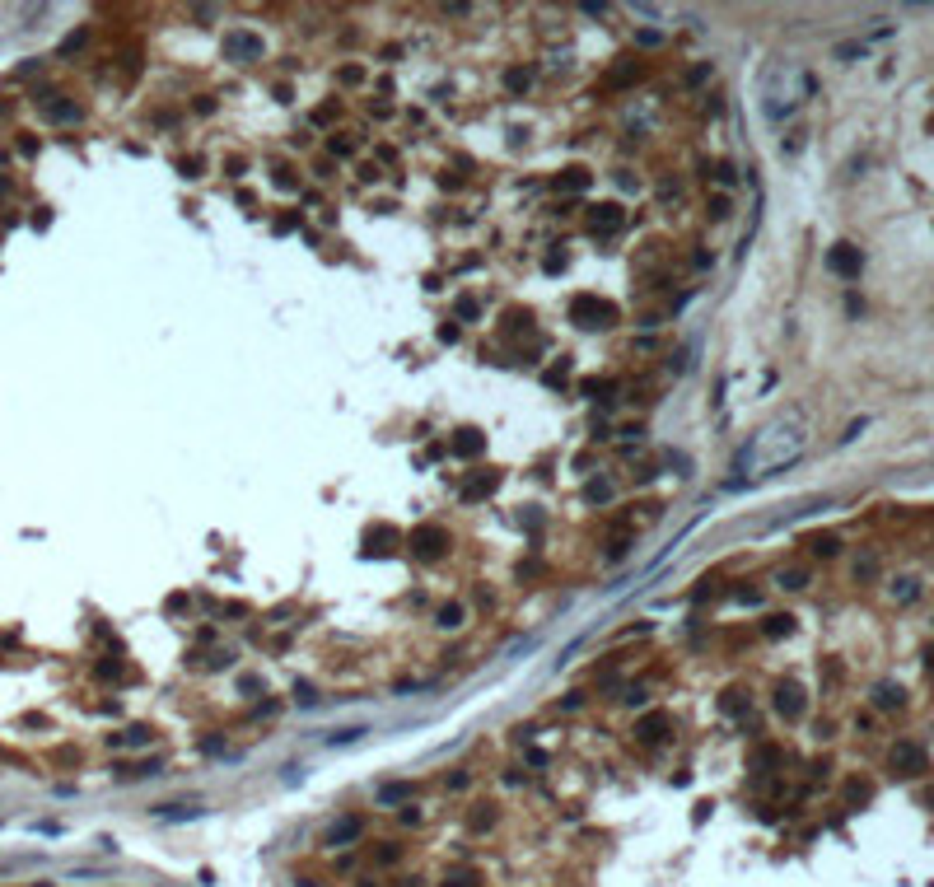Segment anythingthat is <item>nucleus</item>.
I'll return each mask as SVG.
<instances>
[{
    "mask_svg": "<svg viewBox=\"0 0 934 887\" xmlns=\"http://www.w3.org/2000/svg\"><path fill=\"white\" fill-rule=\"evenodd\" d=\"M804 453H808V420H804V415H780V420L757 430L743 449H738L729 486H752V481H762V476H776V472H785V467H794Z\"/></svg>",
    "mask_w": 934,
    "mask_h": 887,
    "instance_id": "obj_1",
    "label": "nucleus"
},
{
    "mask_svg": "<svg viewBox=\"0 0 934 887\" xmlns=\"http://www.w3.org/2000/svg\"><path fill=\"white\" fill-rule=\"evenodd\" d=\"M813 94V75L808 70H799V66H776L771 70V84H766V117L771 122H785L794 108H799L804 99Z\"/></svg>",
    "mask_w": 934,
    "mask_h": 887,
    "instance_id": "obj_2",
    "label": "nucleus"
},
{
    "mask_svg": "<svg viewBox=\"0 0 934 887\" xmlns=\"http://www.w3.org/2000/svg\"><path fill=\"white\" fill-rule=\"evenodd\" d=\"M574 323L579 327H608L612 318H617V308H612L608 299H594V294H584V299H574Z\"/></svg>",
    "mask_w": 934,
    "mask_h": 887,
    "instance_id": "obj_3",
    "label": "nucleus"
},
{
    "mask_svg": "<svg viewBox=\"0 0 934 887\" xmlns=\"http://www.w3.org/2000/svg\"><path fill=\"white\" fill-rule=\"evenodd\" d=\"M888 766L897 775H921L925 771V747H921V742H897V747L888 752Z\"/></svg>",
    "mask_w": 934,
    "mask_h": 887,
    "instance_id": "obj_4",
    "label": "nucleus"
},
{
    "mask_svg": "<svg viewBox=\"0 0 934 887\" xmlns=\"http://www.w3.org/2000/svg\"><path fill=\"white\" fill-rule=\"evenodd\" d=\"M827 267L836 271V276H845V281H855L860 271H864V257H860V247L850 243H836L832 252H827Z\"/></svg>",
    "mask_w": 934,
    "mask_h": 887,
    "instance_id": "obj_5",
    "label": "nucleus"
},
{
    "mask_svg": "<svg viewBox=\"0 0 934 887\" xmlns=\"http://www.w3.org/2000/svg\"><path fill=\"white\" fill-rule=\"evenodd\" d=\"M355 841H360V818H337L323 831V850H341V845H355Z\"/></svg>",
    "mask_w": 934,
    "mask_h": 887,
    "instance_id": "obj_6",
    "label": "nucleus"
},
{
    "mask_svg": "<svg viewBox=\"0 0 934 887\" xmlns=\"http://www.w3.org/2000/svg\"><path fill=\"white\" fill-rule=\"evenodd\" d=\"M621 225H626V211H621V206H594V211H589V234H598V238L617 234Z\"/></svg>",
    "mask_w": 934,
    "mask_h": 887,
    "instance_id": "obj_7",
    "label": "nucleus"
},
{
    "mask_svg": "<svg viewBox=\"0 0 934 887\" xmlns=\"http://www.w3.org/2000/svg\"><path fill=\"white\" fill-rule=\"evenodd\" d=\"M776 710H780L785 719H799V715H804V691H799L794 682H780V686H776Z\"/></svg>",
    "mask_w": 934,
    "mask_h": 887,
    "instance_id": "obj_8",
    "label": "nucleus"
},
{
    "mask_svg": "<svg viewBox=\"0 0 934 887\" xmlns=\"http://www.w3.org/2000/svg\"><path fill=\"white\" fill-rule=\"evenodd\" d=\"M411 547H416V556H426V561H430V556H439V551H444V532L416 528V532H411Z\"/></svg>",
    "mask_w": 934,
    "mask_h": 887,
    "instance_id": "obj_9",
    "label": "nucleus"
},
{
    "mask_svg": "<svg viewBox=\"0 0 934 887\" xmlns=\"http://www.w3.org/2000/svg\"><path fill=\"white\" fill-rule=\"evenodd\" d=\"M257 52H262V43H257V38H248V33H234V38H229V43H225V57H229V61L257 57Z\"/></svg>",
    "mask_w": 934,
    "mask_h": 887,
    "instance_id": "obj_10",
    "label": "nucleus"
},
{
    "mask_svg": "<svg viewBox=\"0 0 934 887\" xmlns=\"http://www.w3.org/2000/svg\"><path fill=\"white\" fill-rule=\"evenodd\" d=\"M496 486H500V472H482L477 481L462 486V500H467V505H472V500H486V495L496 491Z\"/></svg>",
    "mask_w": 934,
    "mask_h": 887,
    "instance_id": "obj_11",
    "label": "nucleus"
},
{
    "mask_svg": "<svg viewBox=\"0 0 934 887\" xmlns=\"http://www.w3.org/2000/svg\"><path fill=\"white\" fill-rule=\"evenodd\" d=\"M584 187H589V173H584V169H565L561 178L552 182V191H584Z\"/></svg>",
    "mask_w": 934,
    "mask_h": 887,
    "instance_id": "obj_12",
    "label": "nucleus"
},
{
    "mask_svg": "<svg viewBox=\"0 0 934 887\" xmlns=\"http://www.w3.org/2000/svg\"><path fill=\"white\" fill-rule=\"evenodd\" d=\"M776 584L789 588V593H799L804 584H808V570H799V565H789V570H776Z\"/></svg>",
    "mask_w": 934,
    "mask_h": 887,
    "instance_id": "obj_13",
    "label": "nucleus"
},
{
    "mask_svg": "<svg viewBox=\"0 0 934 887\" xmlns=\"http://www.w3.org/2000/svg\"><path fill=\"white\" fill-rule=\"evenodd\" d=\"M874 705H878V710H897V705H901V686H892V682L874 686Z\"/></svg>",
    "mask_w": 934,
    "mask_h": 887,
    "instance_id": "obj_14",
    "label": "nucleus"
},
{
    "mask_svg": "<svg viewBox=\"0 0 934 887\" xmlns=\"http://www.w3.org/2000/svg\"><path fill=\"white\" fill-rule=\"evenodd\" d=\"M640 738H645V742H654V738L668 742V719H664V715H650V719L640 724Z\"/></svg>",
    "mask_w": 934,
    "mask_h": 887,
    "instance_id": "obj_15",
    "label": "nucleus"
},
{
    "mask_svg": "<svg viewBox=\"0 0 934 887\" xmlns=\"http://www.w3.org/2000/svg\"><path fill=\"white\" fill-rule=\"evenodd\" d=\"M482 444H486L482 430H458V439H453V449H458V453H482Z\"/></svg>",
    "mask_w": 934,
    "mask_h": 887,
    "instance_id": "obj_16",
    "label": "nucleus"
},
{
    "mask_svg": "<svg viewBox=\"0 0 934 887\" xmlns=\"http://www.w3.org/2000/svg\"><path fill=\"white\" fill-rule=\"evenodd\" d=\"M439 626H444V630L462 626V603H444V607H439Z\"/></svg>",
    "mask_w": 934,
    "mask_h": 887,
    "instance_id": "obj_17",
    "label": "nucleus"
},
{
    "mask_svg": "<svg viewBox=\"0 0 934 887\" xmlns=\"http://www.w3.org/2000/svg\"><path fill=\"white\" fill-rule=\"evenodd\" d=\"M916 593H921V584H916L911 574H906V579H897V584H892V598H897V603H911Z\"/></svg>",
    "mask_w": 934,
    "mask_h": 887,
    "instance_id": "obj_18",
    "label": "nucleus"
},
{
    "mask_svg": "<svg viewBox=\"0 0 934 887\" xmlns=\"http://www.w3.org/2000/svg\"><path fill=\"white\" fill-rule=\"evenodd\" d=\"M762 630L780 640V635H789V630H794V617H766V626H762Z\"/></svg>",
    "mask_w": 934,
    "mask_h": 887,
    "instance_id": "obj_19",
    "label": "nucleus"
},
{
    "mask_svg": "<svg viewBox=\"0 0 934 887\" xmlns=\"http://www.w3.org/2000/svg\"><path fill=\"white\" fill-rule=\"evenodd\" d=\"M365 733V724H350V729H337L332 738H327V747H341V742H355Z\"/></svg>",
    "mask_w": 934,
    "mask_h": 887,
    "instance_id": "obj_20",
    "label": "nucleus"
},
{
    "mask_svg": "<svg viewBox=\"0 0 934 887\" xmlns=\"http://www.w3.org/2000/svg\"><path fill=\"white\" fill-rule=\"evenodd\" d=\"M374 859H379V864H397V859H402V845H393V841H383V845H379V850H374Z\"/></svg>",
    "mask_w": 934,
    "mask_h": 887,
    "instance_id": "obj_21",
    "label": "nucleus"
},
{
    "mask_svg": "<svg viewBox=\"0 0 934 887\" xmlns=\"http://www.w3.org/2000/svg\"><path fill=\"white\" fill-rule=\"evenodd\" d=\"M467 822H472V831H477V836H486V831L496 827V813H491V808H482L477 818H467Z\"/></svg>",
    "mask_w": 934,
    "mask_h": 887,
    "instance_id": "obj_22",
    "label": "nucleus"
},
{
    "mask_svg": "<svg viewBox=\"0 0 934 887\" xmlns=\"http://www.w3.org/2000/svg\"><path fill=\"white\" fill-rule=\"evenodd\" d=\"M406 794H411L406 785H383V789H379V803H397V798H406Z\"/></svg>",
    "mask_w": 934,
    "mask_h": 887,
    "instance_id": "obj_23",
    "label": "nucleus"
},
{
    "mask_svg": "<svg viewBox=\"0 0 934 887\" xmlns=\"http://www.w3.org/2000/svg\"><path fill=\"white\" fill-rule=\"evenodd\" d=\"M505 84H509V89H528V84H533V70H509Z\"/></svg>",
    "mask_w": 934,
    "mask_h": 887,
    "instance_id": "obj_24",
    "label": "nucleus"
},
{
    "mask_svg": "<svg viewBox=\"0 0 934 887\" xmlns=\"http://www.w3.org/2000/svg\"><path fill=\"white\" fill-rule=\"evenodd\" d=\"M836 547H841V542H836L832 532H822V537H813V551H818V556H832Z\"/></svg>",
    "mask_w": 934,
    "mask_h": 887,
    "instance_id": "obj_25",
    "label": "nucleus"
},
{
    "mask_svg": "<svg viewBox=\"0 0 934 887\" xmlns=\"http://www.w3.org/2000/svg\"><path fill=\"white\" fill-rule=\"evenodd\" d=\"M52 117H57V122H75V117H79V108H70V103H61V108H52Z\"/></svg>",
    "mask_w": 934,
    "mask_h": 887,
    "instance_id": "obj_26",
    "label": "nucleus"
},
{
    "mask_svg": "<svg viewBox=\"0 0 934 887\" xmlns=\"http://www.w3.org/2000/svg\"><path fill=\"white\" fill-rule=\"evenodd\" d=\"M122 742H126V747H145V742H150V733H145V729H131Z\"/></svg>",
    "mask_w": 934,
    "mask_h": 887,
    "instance_id": "obj_27",
    "label": "nucleus"
},
{
    "mask_svg": "<svg viewBox=\"0 0 934 887\" xmlns=\"http://www.w3.org/2000/svg\"><path fill=\"white\" fill-rule=\"evenodd\" d=\"M439 887H477V878H467V874H453L449 883H439Z\"/></svg>",
    "mask_w": 934,
    "mask_h": 887,
    "instance_id": "obj_28",
    "label": "nucleus"
},
{
    "mask_svg": "<svg viewBox=\"0 0 934 887\" xmlns=\"http://www.w3.org/2000/svg\"><path fill=\"white\" fill-rule=\"evenodd\" d=\"M724 710H733V715H738V710H743V691H729V696H724Z\"/></svg>",
    "mask_w": 934,
    "mask_h": 887,
    "instance_id": "obj_29",
    "label": "nucleus"
},
{
    "mask_svg": "<svg viewBox=\"0 0 934 887\" xmlns=\"http://www.w3.org/2000/svg\"><path fill=\"white\" fill-rule=\"evenodd\" d=\"M608 495H612L608 481H594V486H589V500H608Z\"/></svg>",
    "mask_w": 934,
    "mask_h": 887,
    "instance_id": "obj_30",
    "label": "nucleus"
},
{
    "mask_svg": "<svg viewBox=\"0 0 934 887\" xmlns=\"http://www.w3.org/2000/svg\"><path fill=\"white\" fill-rule=\"evenodd\" d=\"M458 318H477V299H458Z\"/></svg>",
    "mask_w": 934,
    "mask_h": 887,
    "instance_id": "obj_31",
    "label": "nucleus"
}]
</instances>
